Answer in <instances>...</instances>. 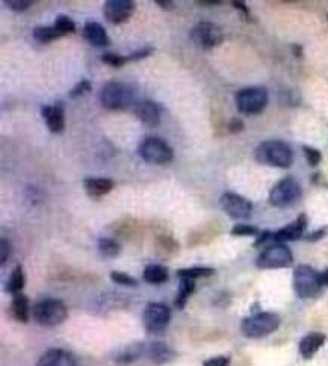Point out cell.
<instances>
[{"label": "cell", "mask_w": 328, "mask_h": 366, "mask_svg": "<svg viewBox=\"0 0 328 366\" xmlns=\"http://www.w3.org/2000/svg\"><path fill=\"white\" fill-rule=\"evenodd\" d=\"M53 26H55L56 30L61 34V37H62V35H67V34H73V32L76 30V24H74V21H73L68 15H64V14H59V15L56 17Z\"/></svg>", "instance_id": "obj_30"}, {"label": "cell", "mask_w": 328, "mask_h": 366, "mask_svg": "<svg viewBox=\"0 0 328 366\" xmlns=\"http://www.w3.org/2000/svg\"><path fill=\"white\" fill-rule=\"evenodd\" d=\"M83 188L89 197L100 198L106 195L108 192L112 191L114 188V180L106 179V177H86L83 180Z\"/></svg>", "instance_id": "obj_19"}, {"label": "cell", "mask_w": 328, "mask_h": 366, "mask_svg": "<svg viewBox=\"0 0 328 366\" xmlns=\"http://www.w3.org/2000/svg\"><path fill=\"white\" fill-rule=\"evenodd\" d=\"M191 37H192V41L195 43V46L203 50L215 49L216 46H219L222 43V38H224L219 26H216L210 21H201L197 26H194Z\"/></svg>", "instance_id": "obj_10"}, {"label": "cell", "mask_w": 328, "mask_h": 366, "mask_svg": "<svg viewBox=\"0 0 328 366\" xmlns=\"http://www.w3.org/2000/svg\"><path fill=\"white\" fill-rule=\"evenodd\" d=\"M41 115L47 124L49 130L52 133H61L65 127V117H64V108L61 103L52 105V106H43Z\"/></svg>", "instance_id": "obj_15"}, {"label": "cell", "mask_w": 328, "mask_h": 366, "mask_svg": "<svg viewBox=\"0 0 328 366\" xmlns=\"http://www.w3.org/2000/svg\"><path fill=\"white\" fill-rule=\"evenodd\" d=\"M24 286V274H23V268L20 265H17L14 268V271L11 272L9 279H8V283H6V292L9 294H20V291L23 289Z\"/></svg>", "instance_id": "obj_24"}, {"label": "cell", "mask_w": 328, "mask_h": 366, "mask_svg": "<svg viewBox=\"0 0 328 366\" xmlns=\"http://www.w3.org/2000/svg\"><path fill=\"white\" fill-rule=\"evenodd\" d=\"M145 345L142 342H135L130 344L129 347H126L118 356H117V362L118 363H132L135 362L138 357H141V354L144 353Z\"/></svg>", "instance_id": "obj_23"}, {"label": "cell", "mask_w": 328, "mask_h": 366, "mask_svg": "<svg viewBox=\"0 0 328 366\" xmlns=\"http://www.w3.org/2000/svg\"><path fill=\"white\" fill-rule=\"evenodd\" d=\"M91 89V82L89 80H80L71 91H70V96L71 97H79V96H83L85 93H88Z\"/></svg>", "instance_id": "obj_36"}, {"label": "cell", "mask_w": 328, "mask_h": 366, "mask_svg": "<svg viewBox=\"0 0 328 366\" xmlns=\"http://www.w3.org/2000/svg\"><path fill=\"white\" fill-rule=\"evenodd\" d=\"M325 342V336L322 333L313 331L307 336H304L300 342V353L303 354V357L309 359L312 357Z\"/></svg>", "instance_id": "obj_20"}, {"label": "cell", "mask_w": 328, "mask_h": 366, "mask_svg": "<svg viewBox=\"0 0 328 366\" xmlns=\"http://www.w3.org/2000/svg\"><path fill=\"white\" fill-rule=\"evenodd\" d=\"M198 3H201V5H218L221 2L219 0H200Z\"/></svg>", "instance_id": "obj_45"}, {"label": "cell", "mask_w": 328, "mask_h": 366, "mask_svg": "<svg viewBox=\"0 0 328 366\" xmlns=\"http://www.w3.org/2000/svg\"><path fill=\"white\" fill-rule=\"evenodd\" d=\"M319 276H321V283L328 286V269H325V271H324L322 274H319Z\"/></svg>", "instance_id": "obj_44"}, {"label": "cell", "mask_w": 328, "mask_h": 366, "mask_svg": "<svg viewBox=\"0 0 328 366\" xmlns=\"http://www.w3.org/2000/svg\"><path fill=\"white\" fill-rule=\"evenodd\" d=\"M135 11V2L132 0H108L103 8L105 18L112 24L124 23L130 18Z\"/></svg>", "instance_id": "obj_13"}, {"label": "cell", "mask_w": 328, "mask_h": 366, "mask_svg": "<svg viewBox=\"0 0 328 366\" xmlns=\"http://www.w3.org/2000/svg\"><path fill=\"white\" fill-rule=\"evenodd\" d=\"M37 366H77V362L71 353L59 348H53L46 351L40 357Z\"/></svg>", "instance_id": "obj_17"}, {"label": "cell", "mask_w": 328, "mask_h": 366, "mask_svg": "<svg viewBox=\"0 0 328 366\" xmlns=\"http://www.w3.org/2000/svg\"><path fill=\"white\" fill-rule=\"evenodd\" d=\"M59 37H61V34L56 30L55 26H38L34 30V38L38 43H43V44L52 43V41L58 40Z\"/></svg>", "instance_id": "obj_26"}, {"label": "cell", "mask_w": 328, "mask_h": 366, "mask_svg": "<svg viewBox=\"0 0 328 366\" xmlns=\"http://www.w3.org/2000/svg\"><path fill=\"white\" fill-rule=\"evenodd\" d=\"M151 52H153L151 49H142V50H138V52L132 53L130 56H129V61H138V59H142V58L148 56Z\"/></svg>", "instance_id": "obj_39"}, {"label": "cell", "mask_w": 328, "mask_h": 366, "mask_svg": "<svg viewBox=\"0 0 328 366\" xmlns=\"http://www.w3.org/2000/svg\"><path fill=\"white\" fill-rule=\"evenodd\" d=\"M221 206L224 212L233 220H247L253 212V204L247 198L235 192H225L221 197Z\"/></svg>", "instance_id": "obj_12"}, {"label": "cell", "mask_w": 328, "mask_h": 366, "mask_svg": "<svg viewBox=\"0 0 328 366\" xmlns=\"http://www.w3.org/2000/svg\"><path fill=\"white\" fill-rule=\"evenodd\" d=\"M268 105V91L262 86H251L236 94V106L244 114H259Z\"/></svg>", "instance_id": "obj_7"}, {"label": "cell", "mask_w": 328, "mask_h": 366, "mask_svg": "<svg viewBox=\"0 0 328 366\" xmlns=\"http://www.w3.org/2000/svg\"><path fill=\"white\" fill-rule=\"evenodd\" d=\"M321 276L307 265H300L293 271V289L298 297L307 298L321 289Z\"/></svg>", "instance_id": "obj_5"}, {"label": "cell", "mask_w": 328, "mask_h": 366, "mask_svg": "<svg viewBox=\"0 0 328 366\" xmlns=\"http://www.w3.org/2000/svg\"><path fill=\"white\" fill-rule=\"evenodd\" d=\"M148 354H150V359L157 365L170 362L174 356L173 350L165 342H160V341H156L148 347Z\"/></svg>", "instance_id": "obj_22"}, {"label": "cell", "mask_w": 328, "mask_h": 366, "mask_svg": "<svg viewBox=\"0 0 328 366\" xmlns=\"http://www.w3.org/2000/svg\"><path fill=\"white\" fill-rule=\"evenodd\" d=\"M244 129V123L241 121V120H238V118H233L230 124H228V130L232 132V133H238V132H241Z\"/></svg>", "instance_id": "obj_40"}, {"label": "cell", "mask_w": 328, "mask_h": 366, "mask_svg": "<svg viewBox=\"0 0 328 366\" xmlns=\"http://www.w3.org/2000/svg\"><path fill=\"white\" fill-rule=\"evenodd\" d=\"M230 360L228 357H224V356H219V357H212V359H207L203 366H228Z\"/></svg>", "instance_id": "obj_38"}, {"label": "cell", "mask_w": 328, "mask_h": 366, "mask_svg": "<svg viewBox=\"0 0 328 366\" xmlns=\"http://www.w3.org/2000/svg\"><path fill=\"white\" fill-rule=\"evenodd\" d=\"M280 327V318L275 313L262 312L253 316H248L241 324V331L245 338L259 339L274 333Z\"/></svg>", "instance_id": "obj_2"}, {"label": "cell", "mask_w": 328, "mask_h": 366, "mask_svg": "<svg viewBox=\"0 0 328 366\" xmlns=\"http://www.w3.org/2000/svg\"><path fill=\"white\" fill-rule=\"evenodd\" d=\"M154 3H157L160 8H165V9L174 8V2H171V0H154Z\"/></svg>", "instance_id": "obj_42"}, {"label": "cell", "mask_w": 328, "mask_h": 366, "mask_svg": "<svg viewBox=\"0 0 328 366\" xmlns=\"http://www.w3.org/2000/svg\"><path fill=\"white\" fill-rule=\"evenodd\" d=\"M99 250L102 253V256L105 257H115L120 254V244L111 238H102L99 241Z\"/></svg>", "instance_id": "obj_29"}, {"label": "cell", "mask_w": 328, "mask_h": 366, "mask_svg": "<svg viewBox=\"0 0 328 366\" xmlns=\"http://www.w3.org/2000/svg\"><path fill=\"white\" fill-rule=\"evenodd\" d=\"M111 280L118 283V285H123V286H138V282L136 279L130 277L129 274H124V272H118V271H114L111 272Z\"/></svg>", "instance_id": "obj_32"}, {"label": "cell", "mask_w": 328, "mask_h": 366, "mask_svg": "<svg viewBox=\"0 0 328 366\" xmlns=\"http://www.w3.org/2000/svg\"><path fill=\"white\" fill-rule=\"evenodd\" d=\"M254 158L259 164L289 168L293 161V153L290 147L283 141H265L256 148Z\"/></svg>", "instance_id": "obj_1"}, {"label": "cell", "mask_w": 328, "mask_h": 366, "mask_svg": "<svg viewBox=\"0 0 328 366\" xmlns=\"http://www.w3.org/2000/svg\"><path fill=\"white\" fill-rule=\"evenodd\" d=\"M306 226H307V218L306 215H300L297 218L295 223L277 230L274 235H272V239L283 244V242H287V241H297L303 236L304 230H306Z\"/></svg>", "instance_id": "obj_16"}, {"label": "cell", "mask_w": 328, "mask_h": 366, "mask_svg": "<svg viewBox=\"0 0 328 366\" xmlns=\"http://www.w3.org/2000/svg\"><path fill=\"white\" fill-rule=\"evenodd\" d=\"M303 150H304V155H306V159H307L309 165L316 167V165L322 161V155H321V151H318L316 148L309 147V145H304Z\"/></svg>", "instance_id": "obj_33"}, {"label": "cell", "mask_w": 328, "mask_h": 366, "mask_svg": "<svg viewBox=\"0 0 328 366\" xmlns=\"http://www.w3.org/2000/svg\"><path fill=\"white\" fill-rule=\"evenodd\" d=\"M32 318L35 322L44 327H55L64 322L67 318V307L61 300H44L34 306Z\"/></svg>", "instance_id": "obj_4"}, {"label": "cell", "mask_w": 328, "mask_h": 366, "mask_svg": "<svg viewBox=\"0 0 328 366\" xmlns=\"http://www.w3.org/2000/svg\"><path fill=\"white\" fill-rule=\"evenodd\" d=\"M325 232H327V229H321V230L315 232L313 235H309L306 239H307V241H318L319 238H322V236L325 235Z\"/></svg>", "instance_id": "obj_41"}, {"label": "cell", "mask_w": 328, "mask_h": 366, "mask_svg": "<svg viewBox=\"0 0 328 366\" xmlns=\"http://www.w3.org/2000/svg\"><path fill=\"white\" fill-rule=\"evenodd\" d=\"M168 279V272L163 266L160 265H148L144 269V280L148 283H154V285H160Z\"/></svg>", "instance_id": "obj_25"}, {"label": "cell", "mask_w": 328, "mask_h": 366, "mask_svg": "<svg viewBox=\"0 0 328 366\" xmlns=\"http://www.w3.org/2000/svg\"><path fill=\"white\" fill-rule=\"evenodd\" d=\"M292 251L284 244H277L268 247L259 256L256 265L262 269H275V268H286L292 263Z\"/></svg>", "instance_id": "obj_9"}, {"label": "cell", "mask_w": 328, "mask_h": 366, "mask_svg": "<svg viewBox=\"0 0 328 366\" xmlns=\"http://www.w3.org/2000/svg\"><path fill=\"white\" fill-rule=\"evenodd\" d=\"M139 155L144 161L151 164H159V165H163L173 161L171 147L165 141L156 136H150L142 141V144L139 145Z\"/></svg>", "instance_id": "obj_6"}, {"label": "cell", "mask_w": 328, "mask_h": 366, "mask_svg": "<svg viewBox=\"0 0 328 366\" xmlns=\"http://www.w3.org/2000/svg\"><path fill=\"white\" fill-rule=\"evenodd\" d=\"M293 50H295V55H297V56L301 55V47H300V46H293Z\"/></svg>", "instance_id": "obj_46"}, {"label": "cell", "mask_w": 328, "mask_h": 366, "mask_svg": "<svg viewBox=\"0 0 328 366\" xmlns=\"http://www.w3.org/2000/svg\"><path fill=\"white\" fill-rule=\"evenodd\" d=\"M171 321L170 307L162 303H150L144 310V325L148 331L157 333L165 330Z\"/></svg>", "instance_id": "obj_11"}, {"label": "cell", "mask_w": 328, "mask_h": 366, "mask_svg": "<svg viewBox=\"0 0 328 366\" xmlns=\"http://www.w3.org/2000/svg\"><path fill=\"white\" fill-rule=\"evenodd\" d=\"M5 3H6L8 8H11L15 12H23V11H26L32 6L30 0H6Z\"/></svg>", "instance_id": "obj_35"}, {"label": "cell", "mask_w": 328, "mask_h": 366, "mask_svg": "<svg viewBox=\"0 0 328 366\" xmlns=\"http://www.w3.org/2000/svg\"><path fill=\"white\" fill-rule=\"evenodd\" d=\"M83 37L97 47H106L109 44V37L105 27L97 21H86L83 26Z\"/></svg>", "instance_id": "obj_18"}, {"label": "cell", "mask_w": 328, "mask_h": 366, "mask_svg": "<svg viewBox=\"0 0 328 366\" xmlns=\"http://www.w3.org/2000/svg\"><path fill=\"white\" fill-rule=\"evenodd\" d=\"M213 274L212 268H203V266H194V268H183L177 272L180 279H191L195 280L200 277H210Z\"/></svg>", "instance_id": "obj_28"}, {"label": "cell", "mask_w": 328, "mask_h": 366, "mask_svg": "<svg viewBox=\"0 0 328 366\" xmlns=\"http://www.w3.org/2000/svg\"><path fill=\"white\" fill-rule=\"evenodd\" d=\"M11 313L12 316L20 321V322H27L29 316H30V304H29V298L23 294H17L14 295V300L11 303Z\"/></svg>", "instance_id": "obj_21"}, {"label": "cell", "mask_w": 328, "mask_h": 366, "mask_svg": "<svg viewBox=\"0 0 328 366\" xmlns=\"http://www.w3.org/2000/svg\"><path fill=\"white\" fill-rule=\"evenodd\" d=\"M300 197H301L300 183L292 177H286L271 189L269 203L275 207H286L293 204Z\"/></svg>", "instance_id": "obj_8"}, {"label": "cell", "mask_w": 328, "mask_h": 366, "mask_svg": "<svg viewBox=\"0 0 328 366\" xmlns=\"http://www.w3.org/2000/svg\"><path fill=\"white\" fill-rule=\"evenodd\" d=\"M232 235H235V236H254V235H259V230L254 226H250V224H236L232 229Z\"/></svg>", "instance_id": "obj_31"}, {"label": "cell", "mask_w": 328, "mask_h": 366, "mask_svg": "<svg viewBox=\"0 0 328 366\" xmlns=\"http://www.w3.org/2000/svg\"><path fill=\"white\" fill-rule=\"evenodd\" d=\"M100 103L111 111L126 109L133 103V91L121 82H108L100 91Z\"/></svg>", "instance_id": "obj_3"}, {"label": "cell", "mask_w": 328, "mask_h": 366, "mask_svg": "<svg viewBox=\"0 0 328 366\" xmlns=\"http://www.w3.org/2000/svg\"><path fill=\"white\" fill-rule=\"evenodd\" d=\"M135 115L139 121H142L147 126H159L160 123V109L159 106L151 100H139L135 108Z\"/></svg>", "instance_id": "obj_14"}, {"label": "cell", "mask_w": 328, "mask_h": 366, "mask_svg": "<svg viewBox=\"0 0 328 366\" xmlns=\"http://www.w3.org/2000/svg\"><path fill=\"white\" fill-rule=\"evenodd\" d=\"M102 61L105 64H109L111 67H123L126 62H129V56H121L115 53H106L102 56Z\"/></svg>", "instance_id": "obj_34"}, {"label": "cell", "mask_w": 328, "mask_h": 366, "mask_svg": "<svg viewBox=\"0 0 328 366\" xmlns=\"http://www.w3.org/2000/svg\"><path fill=\"white\" fill-rule=\"evenodd\" d=\"M9 256H11V244H9V241L2 239L0 241V263L5 265L6 260L9 259Z\"/></svg>", "instance_id": "obj_37"}, {"label": "cell", "mask_w": 328, "mask_h": 366, "mask_svg": "<svg viewBox=\"0 0 328 366\" xmlns=\"http://www.w3.org/2000/svg\"><path fill=\"white\" fill-rule=\"evenodd\" d=\"M233 6H235L236 9L242 11L245 15H248V14H250V11H248V8L245 6V3H244V2H233Z\"/></svg>", "instance_id": "obj_43"}, {"label": "cell", "mask_w": 328, "mask_h": 366, "mask_svg": "<svg viewBox=\"0 0 328 366\" xmlns=\"http://www.w3.org/2000/svg\"><path fill=\"white\" fill-rule=\"evenodd\" d=\"M180 289L176 298V307L183 309L186 304V300L189 298V295L195 291V282L191 279H180Z\"/></svg>", "instance_id": "obj_27"}]
</instances>
